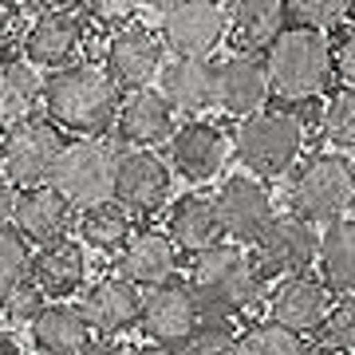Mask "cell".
<instances>
[{"label":"cell","mask_w":355,"mask_h":355,"mask_svg":"<svg viewBox=\"0 0 355 355\" xmlns=\"http://www.w3.org/2000/svg\"><path fill=\"white\" fill-rule=\"evenodd\" d=\"M316 340L324 352L331 355H355V292L336 300V308L328 312V320L320 324Z\"/></svg>","instance_id":"d6a6232c"},{"label":"cell","mask_w":355,"mask_h":355,"mask_svg":"<svg viewBox=\"0 0 355 355\" xmlns=\"http://www.w3.org/2000/svg\"><path fill=\"white\" fill-rule=\"evenodd\" d=\"M229 40L241 51H265L284 32L288 0H225Z\"/></svg>","instance_id":"cb8c5ba5"},{"label":"cell","mask_w":355,"mask_h":355,"mask_svg":"<svg viewBox=\"0 0 355 355\" xmlns=\"http://www.w3.org/2000/svg\"><path fill=\"white\" fill-rule=\"evenodd\" d=\"M265 64L268 79H272V95L280 103H312L340 76L336 71V44L328 40L324 28L308 24L284 28L265 48Z\"/></svg>","instance_id":"7a4b0ae2"},{"label":"cell","mask_w":355,"mask_h":355,"mask_svg":"<svg viewBox=\"0 0 355 355\" xmlns=\"http://www.w3.org/2000/svg\"><path fill=\"white\" fill-rule=\"evenodd\" d=\"M83 16L71 8H44L28 24L20 48L36 67H67L83 48Z\"/></svg>","instance_id":"2e32d148"},{"label":"cell","mask_w":355,"mask_h":355,"mask_svg":"<svg viewBox=\"0 0 355 355\" xmlns=\"http://www.w3.org/2000/svg\"><path fill=\"white\" fill-rule=\"evenodd\" d=\"M336 71H340L343 87H355V24H347L336 40Z\"/></svg>","instance_id":"74e56055"},{"label":"cell","mask_w":355,"mask_h":355,"mask_svg":"<svg viewBox=\"0 0 355 355\" xmlns=\"http://www.w3.org/2000/svg\"><path fill=\"white\" fill-rule=\"evenodd\" d=\"M170 190H174V166L158 158L150 146L119 150L114 202H123L130 214H154L170 202Z\"/></svg>","instance_id":"7c38bea8"},{"label":"cell","mask_w":355,"mask_h":355,"mask_svg":"<svg viewBox=\"0 0 355 355\" xmlns=\"http://www.w3.org/2000/svg\"><path fill=\"white\" fill-rule=\"evenodd\" d=\"M142 331L158 343H186L198 331V304L193 288H182L174 280H162L142 292Z\"/></svg>","instance_id":"e0dca14e"},{"label":"cell","mask_w":355,"mask_h":355,"mask_svg":"<svg viewBox=\"0 0 355 355\" xmlns=\"http://www.w3.org/2000/svg\"><path fill=\"white\" fill-rule=\"evenodd\" d=\"M166 233L178 245V253H186V257L205 253L225 233L221 217H217V198H209V193H186V198H178L170 205V217H166Z\"/></svg>","instance_id":"7402d4cb"},{"label":"cell","mask_w":355,"mask_h":355,"mask_svg":"<svg viewBox=\"0 0 355 355\" xmlns=\"http://www.w3.org/2000/svg\"><path fill=\"white\" fill-rule=\"evenodd\" d=\"M217 67V111L229 119H249V114L265 111L268 95H272V79L261 51H233Z\"/></svg>","instance_id":"5bb4252c"},{"label":"cell","mask_w":355,"mask_h":355,"mask_svg":"<svg viewBox=\"0 0 355 355\" xmlns=\"http://www.w3.org/2000/svg\"><path fill=\"white\" fill-rule=\"evenodd\" d=\"M79 355H127V347H123V343H114V340H91Z\"/></svg>","instance_id":"60d3db41"},{"label":"cell","mask_w":355,"mask_h":355,"mask_svg":"<svg viewBox=\"0 0 355 355\" xmlns=\"http://www.w3.org/2000/svg\"><path fill=\"white\" fill-rule=\"evenodd\" d=\"M166 51L170 48H166L162 32H150L142 24H127V28H114L103 67L111 71V79L123 91H139V87H150L154 79L162 76Z\"/></svg>","instance_id":"8fae6325"},{"label":"cell","mask_w":355,"mask_h":355,"mask_svg":"<svg viewBox=\"0 0 355 355\" xmlns=\"http://www.w3.org/2000/svg\"><path fill=\"white\" fill-rule=\"evenodd\" d=\"M158 91H162L170 107L186 119H198L202 111L217 107V67L209 60H190V55H170L158 76Z\"/></svg>","instance_id":"ac0fdd59"},{"label":"cell","mask_w":355,"mask_h":355,"mask_svg":"<svg viewBox=\"0 0 355 355\" xmlns=\"http://www.w3.org/2000/svg\"><path fill=\"white\" fill-rule=\"evenodd\" d=\"M237 355H308V347L300 331L268 320V324L245 328V336L237 340Z\"/></svg>","instance_id":"4dcf8cb0"},{"label":"cell","mask_w":355,"mask_h":355,"mask_svg":"<svg viewBox=\"0 0 355 355\" xmlns=\"http://www.w3.org/2000/svg\"><path fill=\"white\" fill-rule=\"evenodd\" d=\"M237 340L241 336L225 328H198L186 340V355H237Z\"/></svg>","instance_id":"d590c367"},{"label":"cell","mask_w":355,"mask_h":355,"mask_svg":"<svg viewBox=\"0 0 355 355\" xmlns=\"http://www.w3.org/2000/svg\"><path fill=\"white\" fill-rule=\"evenodd\" d=\"M142 284H135L130 277L123 272H114V277H99L83 292V316L91 320V328L103 331V336H119V331H127L135 320L142 316Z\"/></svg>","instance_id":"d6986e66"},{"label":"cell","mask_w":355,"mask_h":355,"mask_svg":"<svg viewBox=\"0 0 355 355\" xmlns=\"http://www.w3.org/2000/svg\"><path fill=\"white\" fill-rule=\"evenodd\" d=\"M343 16H352V0H288V20L308 28H336Z\"/></svg>","instance_id":"e575fe53"},{"label":"cell","mask_w":355,"mask_h":355,"mask_svg":"<svg viewBox=\"0 0 355 355\" xmlns=\"http://www.w3.org/2000/svg\"><path fill=\"white\" fill-rule=\"evenodd\" d=\"M174 107L158 87H139L123 95V107H119V135L130 142V146H158V142L174 139Z\"/></svg>","instance_id":"44dd1931"},{"label":"cell","mask_w":355,"mask_h":355,"mask_svg":"<svg viewBox=\"0 0 355 355\" xmlns=\"http://www.w3.org/2000/svg\"><path fill=\"white\" fill-rule=\"evenodd\" d=\"M79 237H83V245H91L95 253H123L127 241L135 237V233H130V209L123 202L91 205V209L79 214Z\"/></svg>","instance_id":"f1b7e54d"},{"label":"cell","mask_w":355,"mask_h":355,"mask_svg":"<svg viewBox=\"0 0 355 355\" xmlns=\"http://www.w3.org/2000/svg\"><path fill=\"white\" fill-rule=\"evenodd\" d=\"M352 16H355V0H352Z\"/></svg>","instance_id":"7dc6e473"},{"label":"cell","mask_w":355,"mask_h":355,"mask_svg":"<svg viewBox=\"0 0 355 355\" xmlns=\"http://www.w3.org/2000/svg\"><path fill=\"white\" fill-rule=\"evenodd\" d=\"M135 355H178V352H170V343H154V347H142Z\"/></svg>","instance_id":"ee69618b"},{"label":"cell","mask_w":355,"mask_h":355,"mask_svg":"<svg viewBox=\"0 0 355 355\" xmlns=\"http://www.w3.org/2000/svg\"><path fill=\"white\" fill-rule=\"evenodd\" d=\"M336 308V292L324 277L312 272H288L277 280V288L268 292V320H277L292 331H320V324L328 320Z\"/></svg>","instance_id":"4fadbf2b"},{"label":"cell","mask_w":355,"mask_h":355,"mask_svg":"<svg viewBox=\"0 0 355 355\" xmlns=\"http://www.w3.org/2000/svg\"><path fill=\"white\" fill-rule=\"evenodd\" d=\"M0 355H20V340H16L12 324H4V328H0Z\"/></svg>","instance_id":"b9f144b4"},{"label":"cell","mask_w":355,"mask_h":355,"mask_svg":"<svg viewBox=\"0 0 355 355\" xmlns=\"http://www.w3.org/2000/svg\"><path fill=\"white\" fill-rule=\"evenodd\" d=\"M32 280L44 288V296L67 300L87 280V253H83V245L71 241V237H55V241L40 245V253L32 257Z\"/></svg>","instance_id":"603a6c76"},{"label":"cell","mask_w":355,"mask_h":355,"mask_svg":"<svg viewBox=\"0 0 355 355\" xmlns=\"http://www.w3.org/2000/svg\"><path fill=\"white\" fill-rule=\"evenodd\" d=\"M217 198V217H221V229L225 237H233L237 245H257L261 233L272 225L277 217V202H272V190H268L265 178L257 174H229L221 182Z\"/></svg>","instance_id":"ba28073f"},{"label":"cell","mask_w":355,"mask_h":355,"mask_svg":"<svg viewBox=\"0 0 355 355\" xmlns=\"http://www.w3.org/2000/svg\"><path fill=\"white\" fill-rule=\"evenodd\" d=\"M229 150H233V139L225 130H217L205 119H186V127H178L174 139H170V166L186 182L205 186L225 170Z\"/></svg>","instance_id":"9a60e30c"},{"label":"cell","mask_w":355,"mask_h":355,"mask_svg":"<svg viewBox=\"0 0 355 355\" xmlns=\"http://www.w3.org/2000/svg\"><path fill=\"white\" fill-rule=\"evenodd\" d=\"M64 139H60V123L48 119H20L12 127H4V178H12L20 190L28 186H48L51 170L60 162Z\"/></svg>","instance_id":"52a82bcc"},{"label":"cell","mask_w":355,"mask_h":355,"mask_svg":"<svg viewBox=\"0 0 355 355\" xmlns=\"http://www.w3.org/2000/svg\"><path fill=\"white\" fill-rule=\"evenodd\" d=\"M114 178H119V150L111 142L87 135V139L64 142L60 162L51 170V186L76 209H91V205L114 202Z\"/></svg>","instance_id":"5b68a950"},{"label":"cell","mask_w":355,"mask_h":355,"mask_svg":"<svg viewBox=\"0 0 355 355\" xmlns=\"http://www.w3.org/2000/svg\"><path fill=\"white\" fill-rule=\"evenodd\" d=\"M127 91L111 79L107 67L95 64H67L55 67L44 87V111L51 123L76 135H103V130L119 123V107H123Z\"/></svg>","instance_id":"6da1fadb"},{"label":"cell","mask_w":355,"mask_h":355,"mask_svg":"<svg viewBox=\"0 0 355 355\" xmlns=\"http://www.w3.org/2000/svg\"><path fill=\"white\" fill-rule=\"evenodd\" d=\"M28 237L16 225H0V292L16 288L32 277V249Z\"/></svg>","instance_id":"1f68e13d"},{"label":"cell","mask_w":355,"mask_h":355,"mask_svg":"<svg viewBox=\"0 0 355 355\" xmlns=\"http://www.w3.org/2000/svg\"><path fill=\"white\" fill-rule=\"evenodd\" d=\"M190 280H193V292H202L217 304H233V308H245L261 300L265 292V268L257 265L253 257L245 253V245H209L205 253L193 257V268H190Z\"/></svg>","instance_id":"8992f818"},{"label":"cell","mask_w":355,"mask_h":355,"mask_svg":"<svg viewBox=\"0 0 355 355\" xmlns=\"http://www.w3.org/2000/svg\"><path fill=\"white\" fill-rule=\"evenodd\" d=\"M91 331L95 328L83 316V308L64 300L44 304L32 320V343L40 347V355H79L91 343Z\"/></svg>","instance_id":"d4e9b609"},{"label":"cell","mask_w":355,"mask_h":355,"mask_svg":"<svg viewBox=\"0 0 355 355\" xmlns=\"http://www.w3.org/2000/svg\"><path fill=\"white\" fill-rule=\"evenodd\" d=\"M233 154L249 174L265 178H284L300 166L304 154V123L296 111H257L249 119H237L233 135Z\"/></svg>","instance_id":"277c9868"},{"label":"cell","mask_w":355,"mask_h":355,"mask_svg":"<svg viewBox=\"0 0 355 355\" xmlns=\"http://www.w3.org/2000/svg\"><path fill=\"white\" fill-rule=\"evenodd\" d=\"M40 4H44V8H71L76 0H40Z\"/></svg>","instance_id":"f6af8a7d"},{"label":"cell","mask_w":355,"mask_h":355,"mask_svg":"<svg viewBox=\"0 0 355 355\" xmlns=\"http://www.w3.org/2000/svg\"><path fill=\"white\" fill-rule=\"evenodd\" d=\"M178 268V245L170 241V233L162 229H142L127 241V249L119 253V272L130 277L142 288H154L162 280L174 277Z\"/></svg>","instance_id":"484cf974"},{"label":"cell","mask_w":355,"mask_h":355,"mask_svg":"<svg viewBox=\"0 0 355 355\" xmlns=\"http://www.w3.org/2000/svg\"><path fill=\"white\" fill-rule=\"evenodd\" d=\"M76 221V205L67 202L55 186H28L16 198V214L12 225L24 233L32 245H48L55 237H67V229Z\"/></svg>","instance_id":"ffe728a7"},{"label":"cell","mask_w":355,"mask_h":355,"mask_svg":"<svg viewBox=\"0 0 355 355\" xmlns=\"http://www.w3.org/2000/svg\"><path fill=\"white\" fill-rule=\"evenodd\" d=\"M16 198H20V186H16L12 178H4V174H0V225H12Z\"/></svg>","instance_id":"ab89813d"},{"label":"cell","mask_w":355,"mask_h":355,"mask_svg":"<svg viewBox=\"0 0 355 355\" xmlns=\"http://www.w3.org/2000/svg\"><path fill=\"white\" fill-rule=\"evenodd\" d=\"M288 205L300 217L331 225L355 209V162L343 150L312 154L288 174Z\"/></svg>","instance_id":"3957f363"},{"label":"cell","mask_w":355,"mask_h":355,"mask_svg":"<svg viewBox=\"0 0 355 355\" xmlns=\"http://www.w3.org/2000/svg\"><path fill=\"white\" fill-rule=\"evenodd\" d=\"M48 76H40L32 60H8L0 64V123L12 127L20 119H32L44 103Z\"/></svg>","instance_id":"4316f807"},{"label":"cell","mask_w":355,"mask_h":355,"mask_svg":"<svg viewBox=\"0 0 355 355\" xmlns=\"http://www.w3.org/2000/svg\"><path fill=\"white\" fill-rule=\"evenodd\" d=\"M320 135L331 150L355 154V87L331 91L320 111Z\"/></svg>","instance_id":"f546056e"},{"label":"cell","mask_w":355,"mask_h":355,"mask_svg":"<svg viewBox=\"0 0 355 355\" xmlns=\"http://www.w3.org/2000/svg\"><path fill=\"white\" fill-rule=\"evenodd\" d=\"M24 28V0H0V44H12Z\"/></svg>","instance_id":"f35d334b"},{"label":"cell","mask_w":355,"mask_h":355,"mask_svg":"<svg viewBox=\"0 0 355 355\" xmlns=\"http://www.w3.org/2000/svg\"><path fill=\"white\" fill-rule=\"evenodd\" d=\"M0 174H4V130H0Z\"/></svg>","instance_id":"bcb514c9"},{"label":"cell","mask_w":355,"mask_h":355,"mask_svg":"<svg viewBox=\"0 0 355 355\" xmlns=\"http://www.w3.org/2000/svg\"><path fill=\"white\" fill-rule=\"evenodd\" d=\"M146 8H154V12H170L174 4H182V0H142Z\"/></svg>","instance_id":"7bdbcfd3"},{"label":"cell","mask_w":355,"mask_h":355,"mask_svg":"<svg viewBox=\"0 0 355 355\" xmlns=\"http://www.w3.org/2000/svg\"><path fill=\"white\" fill-rule=\"evenodd\" d=\"M40 308H44V288H40L36 280H20L16 288L0 292V316L12 328H32Z\"/></svg>","instance_id":"836d02e7"},{"label":"cell","mask_w":355,"mask_h":355,"mask_svg":"<svg viewBox=\"0 0 355 355\" xmlns=\"http://www.w3.org/2000/svg\"><path fill=\"white\" fill-rule=\"evenodd\" d=\"M142 0H87V16L103 28H127L135 24Z\"/></svg>","instance_id":"8d00e7d4"},{"label":"cell","mask_w":355,"mask_h":355,"mask_svg":"<svg viewBox=\"0 0 355 355\" xmlns=\"http://www.w3.org/2000/svg\"><path fill=\"white\" fill-rule=\"evenodd\" d=\"M320 277L331 284L336 296H352L355 292V217H340L324 229L320 237Z\"/></svg>","instance_id":"83f0119b"},{"label":"cell","mask_w":355,"mask_h":355,"mask_svg":"<svg viewBox=\"0 0 355 355\" xmlns=\"http://www.w3.org/2000/svg\"><path fill=\"white\" fill-rule=\"evenodd\" d=\"M320 237H324V233H316V221L300 217L296 209L277 214L272 225L261 233V241L253 245L257 265L265 268V277L268 272H280V277H288V272H308V268L320 261Z\"/></svg>","instance_id":"30bf717a"},{"label":"cell","mask_w":355,"mask_h":355,"mask_svg":"<svg viewBox=\"0 0 355 355\" xmlns=\"http://www.w3.org/2000/svg\"><path fill=\"white\" fill-rule=\"evenodd\" d=\"M162 32L170 55H190V60H209L217 44L229 36L225 4L217 0H182L170 12H162Z\"/></svg>","instance_id":"9c48e42d"}]
</instances>
